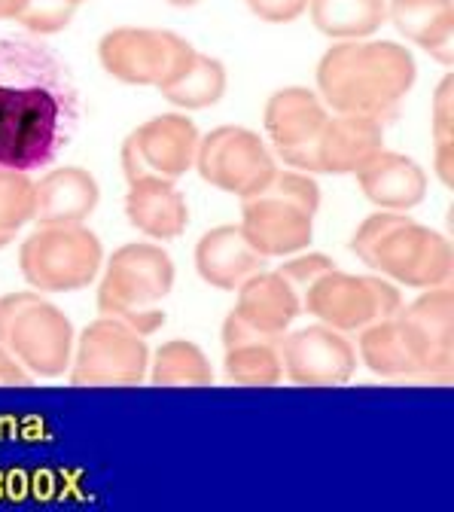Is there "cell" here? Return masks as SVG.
<instances>
[{
    "label": "cell",
    "mask_w": 454,
    "mask_h": 512,
    "mask_svg": "<svg viewBox=\"0 0 454 512\" xmlns=\"http://www.w3.org/2000/svg\"><path fill=\"white\" fill-rule=\"evenodd\" d=\"M351 250L369 269L406 287H424V290L445 287L454 269L451 244L439 232L403 214L381 211L363 220V226L351 241Z\"/></svg>",
    "instance_id": "3957f363"
},
{
    "label": "cell",
    "mask_w": 454,
    "mask_h": 512,
    "mask_svg": "<svg viewBox=\"0 0 454 512\" xmlns=\"http://www.w3.org/2000/svg\"><path fill=\"white\" fill-rule=\"evenodd\" d=\"M171 287L174 263L159 244H125L107 263L98 290V311L141 336H150L165 324L159 302Z\"/></svg>",
    "instance_id": "277c9868"
},
{
    "label": "cell",
    "mask_w": 454,
    "mask_h": 512,
    "mask_svg": "<svg viewBox=\"0 0 454 512\" xmlns=\"http://www.w3.org/2000/svg\"><path fill=\"white\" fill-rule=\"evenodd\" d=\"M74 4H83V0H74Z\"/></svg>",
    "instance_id": "8d00e7d4"
},
{
    "label": "cell",
    "mask_w": 454,
    "mask_h": 512,
    "mask_svg": "<svg viewBox=\"0 0 454 512\" xmlns=\"http://www.w3.org/2000/svg\"><path fill=\"white\" fill-rule=\"evenodd\" d=\"M77 7L74 0H25L16 22L34 34H58L71 25Z\"/></svg>",
    "instance_id": "f1b7e54d"
},
{
    "label": "cell",
    "mask_w": 454,
    "mask_h": 512,
    "mask_svg": "<svg viewBox=\"0 0 454 512\" xmlns=\"http://www.w3.org/2000/svg\"><path fill=\"white\" fill-rule=\"evenodd\" d=\"M223 345H226V378L244 388H269L278 384L284 363H281V336H266L232 311L223 324Z\"/></svg>",
    "instance_id": "2e32d148"
},
{
    "label": "cell",
    "mask_w": 454,
    "mask_h": 512,
    "mask_svg": "<svg viewBox=\"0 0 454 512\" xmlns=\"http://www.w3.org/2000/svg\"><path fill=\"white\" fill-rule=\"evenodd\" d=\"M330 269H336L330 256H323V253H308V256H299V260L284 263V266L278 269V275L302 296L320 275H327Z\"/></svg>",
    "instance_id": "f546056e"
},
{
    "label": "cell",
    "mask_w": 454,
    "mask_h": 512,
    "mask_svg": "<svg viewBox=\"0 0 454 512\" xmlns=\"http://www.w3.org/2000/svg\"><path fill=\"white\" fill-rule=\"evenodd\" d=\"M384 147V128L369 116H336L327 119L317 141V171L354 174Z\"/></svg>",
    "instance_id": "ac0fdd59"
},
{
    "label": "cell",
    "mask_w": 454,
    "mask_h": 512,
    "mask_svg": "<svg viewBox=\"0 0 454 512\" xmlns=\"http://www.w3.org/2000/svg\"><path fill=\"white\" fill-rule=\"evenodd\" d=\"M415 58L391 40L339 43L317 64L320 95L333 110L384 122L415 86Z\"/></svg>",
    "instance_id": "7a4b0ae2"
},
{
    "label": "cell",
    "mask_w": 454,
    "mask_h": 512,
    "mask_svg": "<svg viewBox=\"0 0 454 512\" xmlns=\"http://www.w3.org/2000/svg\"><path fill=\"white\" fill-rule=\"evenodd\" d=\"M436 171L445 186L454 183V144H439L436 147Z\"/></svg>",
    "instance_id": "836d02e7"
},
{
    "label": "cell",
    "mask_w": 454,
    "mask_h": 512,
    "mask_svg": "<svg viewBox=\"0 0 454 512\" xmlns=\"http://www.w3.org/2000/svg\"><path fill=\"white\" fill-rule=\"evenodd\" d=\"M104 71L128 86H168L196 55L183 37L156 28H116L98 43Z\"/></svg>",
    "instance_id": "52a82bcc"
},
{
    "label": "cell",
    "mask_w": 454,
    "mask_h": 512,
    "mask_svg": "<svg viewBox=\"0 0 454 512\" xmlns=\"http://www.w3.org/2000/svg\"><path fill=\"white\" fill-rule=\"evenodd\" d=\"M241 217H244L241 229L247 241L263 256L299 253L302 247L311 244V235H314V226H311L314 214L299 208L296 202H290L287 196H281V192L269 186L263 192H256V196L244 199Z\"/></svg>",
    "instance_id": "9a60e30c"
},
{
    "label": "cell",
    "mask_w": 454,
    "mask_h": 512,
    "mask_svg": "<svg viewBox=\"0 0 454 512\" xmlns=\"http://www.w3.org/2000/svg\"><path fill=\"white\" fill-rule=\"evenodd\" d=\"M77 125L80 92L68 64L37 40H0V168L52 165Z\"/></svg>",
    "instance_id": "6da1fadb"
},
{
    "label": "cell",
    "mask_w": 454,
    "mask_h": 512,
    "mask_svg": "<svg viewBox=\"0 0 454 512\" xmlns=\"http://www.w3.org/2000/svg\"><path fill=\"white\" fill-rule=\"evenodd\" d=\"M360 180L363 196L387 211H409L427 196V174L418 162L400 153H375L363 168L354 171Z\"/></svg>",
    "instance_id": "d6986e66"
},
{
    "label": "cell",
    "mask_w": 454,
    "mask_h": 512,
    "mask_svg": "<svg viewBox=\"0 0 454 512\" xmlns=\"http://www.w3.org/2000/svg\"><path fill=\"white\" fill-rule=\"evenodd\" d=\"M31 375L25 372V366L0 345V388H28Z\"/></svg>",
    "instance_id": "d6a6232c"
},
{
    "label": "cell",
    "mask_w": 454,
    "mask_h": 512,
    "mask_svg": "<svg viewBox=\"0 0 454 512\" xmlns=\"http://www.w3.org/2000/svg\"><path fill=\"white\" fill-rule=\"evenodd\" d=\"M360 333H363L360 354L375 375H387V378L421 375L418 354H415L412 339L397 314L387 320H375V324L363 327Z\"/></svg>",
    "instance_id": "cb8c5ba5"
},
{
    "label": "cell",
    "mask_w": 454,
    "mask_h": 512,
    "mask_svg": "<svg viewBox=\"0 0 454 512\" xmlns=\"http://www.w3.org/2000/svg\"><path fill=\"white\" fill-rule=\"evenodd\" d=\"M211 381V360L196 342L174 339L156 351L153 384H159V388H208Z\"/></svg>",
    "instance_id": "4316f807"
},
{
    "label": "cell",
    "mask_w": 454,
    "mask_h": 512,
    "mask_svg": "<svg viewBox=\"0 0 454 512\" xmlns=\"http://www.w3.org/2000/svg\"><path fill=\"white\" fill-rule=\"evenodd\" d=\"M327 110L320 98L308 89L290 86L269 98L266 104V132L278 150V156L299 171H317V141L323 125H327Z\"/></svg>",
    "instance_id": "7c38bea8"
},
{
    "label": "cell",
    "mask_w": 454,
    "mask_h": 512,
    "mask_svg": "<svg viewBox=\"0 0 454 512\" xmlns=\"http://www.w3.org/2000/svg\"><path fill=\"white\" fill-rule=\"evenodd\" d=\"M34 180L25 171L0 168V247H7L34 220Z\"/></svg>",
    "instance_id": "83f0119b"
},
{
    "label": "cell",
    "mask_w": 454,
    "mask_h": 512,
    "mask_svg": "<svg viewBox=\"0 0 454 512\" xmlns=\"http://www.w3.org/2000/svg\"><path fill=\"white\" fill-rule=\"evenodd\" d=\"M433 138L439 144H454V83L445 77L433 98Z\"/></svg>",
    "instance_id": "4dcf8cb0"
},
{
    "label": "cell",
    "mask_w": 454,
    "mask_h": 512,
    "mask_svg": "<svg viewBox=\"0 0 454 512\" xmlns=\"http://www.w3.org/2000/svg\"><path fill=\"white\" fill-rule=\"evenodd\" d=\"M308 4L314 28L339 40L369 37L387 19V0H308Z\"/></svg>",
    "instance_id": "d4e9b609"
},
{
    "label": "cell",
    "mask_w": 454,
    "mask_h": 512,
    "mask_svg": "<svg viewBox=\"0 0 454 512\" xmlns=\"http://www.w3.org/2000/svg\"><path fill=\"white\" fill-rule=\"evenodd\" d=\"M171 104L183 107V110H205V107H214L223 92H226V68L211 58V55H202L196 52L189 58L186 68L168 83L159 89Z\"/></svg>",
    "instance_id": "484cf974"
},
{
    "label": "cell",
    "mask_w": 454,
    "mask_h": 512,
    "mask_svg": "<svg viewBox=\"0 0 454 512\" xmlns=\"http://www.w3.org/2000/svg\"><path fill=\"white\" fill-rule=\"evenodd\" d=\"M196 147H199L196 122H189L180 113L156 116L141 128H135L122 144L125 180L135 183L144 177H156L174 183L196 162Z\"/></svg>",
    "instance_id": "8fae6325"
},
{
    "label": "cell",
    "mask_w": 454,
    "mask_h": 512,
    "mask_svg": "<svg viewBox=\"0 0 454 512\" xmlns=\"http://www.w3.org/2000/svg\"><path fill=\"white\" fill-rule=\"evenodd\" d=\"M0 345L31 372L55 378L71 360L74 327L37 293H13L0 299Z\"/></svg>",
    "instance_id": "5b68a950"
},
{
    "label": "cell",
    "mask_w": 454,
    "mask_h": 512,
    "mask_svg": "<svg viewBox=\"0 0 454 512\" xmlns=\"http://www.w3.org/2000/svg\"><path fill=\"white\" fill-rule=\"evenodd\" d=\"M165 4H171V7H196V4H202V0H165Z\"/></svg>",
    "instance_id": "d590c367"
},
{
    "label": "cell",
    "mask_w": 454,
    "mask_h": 512,
    "mask_svg": "<svg viewBox=\"0 0 454 512\" xmlns=\"http://www.w3.org/2000/svg\"><path fill=\"white\" fill-rule=\"evenodd\" d=\"M147 342L132 327L101 317L80 336L71 384L74 388H135L147 372Z\"/></svg>",
    "instance_id": "9c48e42d"
},
{
    "label": "cell",
    "mask_w": 454,
    "mask_h": 512,
    "mask_svg": "<svg viewBox=\"0 0 454 512\" xmlns=\"http://www.w3.org/2000/svg\"><path fill=\"white\" fill-rule=\"evenodd\" d=\"M302 296V308H308L314 317H320L323 324L339 333L363 330L375 320L400 314L403 308V299L394 284L375 275H348L339 269L320 275Z\"/></svg>",
    "instance_id": "ba28073f"
},
{
    "label": "cell",
    "mask_w": 454,
    "mask_h": 512,
    "mask_svg": "<svg viewBox=\"0 0 454 512\" xmlns=\"http://www.w3.org/2000/svg\"><path fill=\"white\" fill-rule=\"evenodd\" d=\"M128 186L132 189H128V199H125V214L135 229L162 241L183 235L189 223V208H186V199L174 189V183L144 177Z\"/></svg>",
    "instance_id": "7402d4cb"
},
{
    "label": "cell",
    "mask_w": 454,
    "mask_h": 512,
    "mask_svg": "<svg viewBox=\"0 0 454 512\" xmlns=\"http://www.w3.org/2000/svg\"><path fill=\"white\" fill-rule=\"evenodd\" d=\"M25 0H0V19H16Z\"/></svg>",
    "instance_id": "e575fe53"
},
{
    "label": "cell",
    "mask_w": 454,
    "mask_h": 512,
    "mask_svg": "<svg viewBox=\"0 0 454 512\" xmlns=\"http://www.w3.org/2000/svg\"><path fill=\"white\" fill-rule=\"evenodd\" d=\"M281 363L296 384L336 388L354 375L357 354L339 330L323 324L281 336Z\"/></svg>",
    "instance_id": "4fadbf2b"
},
{
    "label": "cell",
    "mask_w": 454,
    "mask_h": 512,
    "mask_svg": "<svg viewBox=\"0 0 454 512\" xmlns=\"http://www.w3.org/2000/svg\"><path fill=\"white\" fill-rule=\"evenodd\" d=\"M104 250L95 232L80 226H40L25 238L19 266L25 281L40 293L83 290L95 281Z\"/></svg>",
    "instance_id": "8992f818"
},
{
    "label": "cell",
    "mask_w": 454,
    "mask_h": 512,
    "mask_svg": "<svg viewBox=\"0 0 454 512\" xmlns=\"http://www.w3.org/2000/svg\"><path fill=\"white\" fill-rule=\"evenodd\" d=\"M196 269L211 287L235 290L266 269V256L253 250L241 226H217L196 247Z\"/></svg>",
    "instance_id": "e0dca14e"
},
{
    "label": "cell",
    "mask_w": 454,
    "mask_h": 512,
    "mask_svg": "<svg viewBox=\"0 0 454 512\" xmlns=\"http://www.w3.org/2000/svg\"><path fill=\"white\" fill-rule=\"evenodd\" d=\"M397 317L412 339L421 375L448 381L454 375V293L448 287H433V293L400 308Z\"/></svg>",
    "instance_id": "5bb4252c"
},
{
    "label": "cell",
    "mask_w": 454,
    "mask_h": 512,
    "mask_svg": "<svg viewBox=\"0 0 454 512\" xmlns=\"http://www.w3.org/2000/svg\"><path fill=\"white\" fill-rule=\"evenodd\" d=\"M196 168L202 180L241 199L263 192L278 171L259 135L241 125H223L205 135L196 147Z\"/></svg>",
    "instance_id": "30bf717a"
},
{
    "label": "cell",
    "mask_w": 454,
    "mask_h": 512,
    "mask_svg": "<svg viewBox=\"0 0 454 512\" xmlns=\"http://www.w3.org/2000/svg\"><path fill=\"white\" fill-rule=\"evenodd\" d=\"M302 311V296L278 275V272H256L238 287L235 314L253 330L266 336H284Z\"/></svg>",
    "instance_id": "44dd1931"
},
{
    "label": "cell",
    "mask_w": 454,
    "mask_h": 512,
    "mask_svg": "<svg viewBox=\"0 0 454 512\" xmlns=\"http://www.w3.org/2000/svg\"><path fill=\"white\" fill-rule=\"evenodd\" d=\"M387 16L397 31L427 49L436 61H454V4L451 0H391Z\"/></svg>",
    "instance_id": "603a6c76"
},
{
    "label": "cell",
    "mask_w": 454,
    "mask_h": 512,
    "mask_svg": "<svg viewBox=\"0 0 454 512\" xmlns=\"http://www.w3.org/2000/svg\"><path fill=\"white\" fill-rule=\"evenodd\" d=\"M247 7L253 16L266 19V22H293L305 13L308 0H247Z\"/></svg>",
    "instance_id": "1f68e13d"
},
{
    "label": "cell",
    "mask_w": 454,
    "mask_h": 512,
    "mask_svg": "<svg viewBox=\"0 0 454 512\" xmlns=\"http://www.w3.org/2000/svg\"><path fill=\"white\" fill-rule=\"evenodd\" d=\"M37 226H80L98 205V180L83 168H58L34 183Z\"/></svg>",
    "instance_id": "ffe728a7"
}]
</instances>
